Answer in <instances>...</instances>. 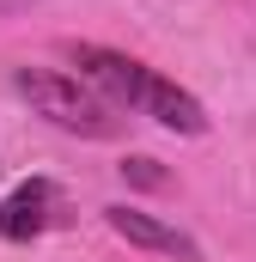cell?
<instances>
[{
  "label": "cell",
  "mask_w": 256,
  "mask_h": 262,
  "mask_svg": "<svg viewBox=\"0 0 256 262\" xmlns=\"http://www.w3.org/2000/svg\"><path fill=\"white\" fill-rule=\"evenodd\" d=\"M55 183H43V177H31V183H18L12 195L0 201V238L6 244H31V238H43L49 226H55Z\"/></svg>",
  "instance_id": "3957f363"
},
{
  "label": "cell",
  "mask_w": 256,
  "mask_h": 262,
  "mask_svg": "<svg viewBox=\"0 0 256 262\" xmlns=\"http://www.w3.org/2000/svg\"><path fill=\"white\" fill-rule=\"evenodd\" d=\"M104 220H110L116 238L140 244V250H165V256H177V262H201V244H195L189 232H177V226H165V220H153L140 207H104Z\"/></svg>",
  "instance_id": "277c9868"
},
{
  "label": "cell",
  "mask_w": 256,
  "mask_h": 262,
  "mask_svg": "<svg viewBox=\"0 0 256 262\" xmlns=\"http://www.w3.org/2000/svg\"><path fill=\"white\" fill-rule=\"evenodd\" d=\"M122 177H128V183H146V189H159V183H165L159 159H122Z\"/></svg>",
  "instance_id": "5b68a950"
},
{
  "label": "cell",
  "mask_w": 256,
  "mask_h": 262,
  "mask_svg": "<svg viewBox=\"0 0 256 262\" xmlns=\"http://www.w3.org/2000/svg\"><path fill=\"white\" fill-rule=\"evenodd\" d=\"M6 6H25V0H0V12H6Z\"/></svg>",
  "instance_id": "8992f818"
},
{
  "label": "cell",
  "mask_w": 256,
  "mask_h": 262,
  "mask_svg": "<svg viewBox=\"0 0 256 262\" xmlns=\"http://www.w3.org/2000/svg\"><path fill=\"white\" fill-rule=\"evenodd\" d=\"M12 85H18V98H25L37 116H49L61 134H79V140H116V134H122V110H116L110 98H98V92H92L86 79H73V73L18 67Z\"/></svg>",
  "instance_id": "7a4b0ae2"
},
{
  "label": "cell",
  "mask_w": 256,
  "mask_h": 262,
  "mask_svg": "<svg viewBox=\"0 0 256 262\" xmlns=\"http://www.w3.org/2000/svg\"><path fill=\"white\" fill-rule=\"evenodd\" d=\"M67 61L79 67V79L98 98H110L116 110H140V116H153L159 128H171V134H207L201 98H189L177 79L153 73L146 61H134L122 49H104V43H67Z\"/></svg>",
  "instance_id": "6da1fadb"
}]
</instances>
